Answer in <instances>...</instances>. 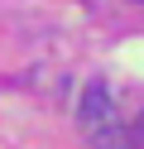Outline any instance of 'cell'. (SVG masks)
I'll return each instance as SVG.
<instances>
[{
    "label": "cell",
    "mask_w": 144,
    "mask_h": 149,
    "mask_svg": "<svg viewBox=\"0 0 144 149\" xmlns=\"http://www.w3.org/2000/svg\"><path fill=\"white\" fill-rule=\"evenodd\" d=\"M82 130H86V139H91L96 149H130L134 144V130H125V120L115 116V101H111V91L101 87V82H91V87L82 91Z\"/></svg>",
    "instance_id": "obj_1"
},
{
    "label": "cell",
    "mask_w": 144,
    "mask_h": 149,
    "mask_svg": "<svg viewBox=\"0 0 144 149\" xmlns=\"http://www.w3.org/2000/svg\"><path fill=\"white\" fill-rule=\"evenodd\" d=\"M130 130H134V144H144V116H139V120H134V125H130Z\"/></svg>",
    "instance_id": "obj_2"
}]
</instances>
